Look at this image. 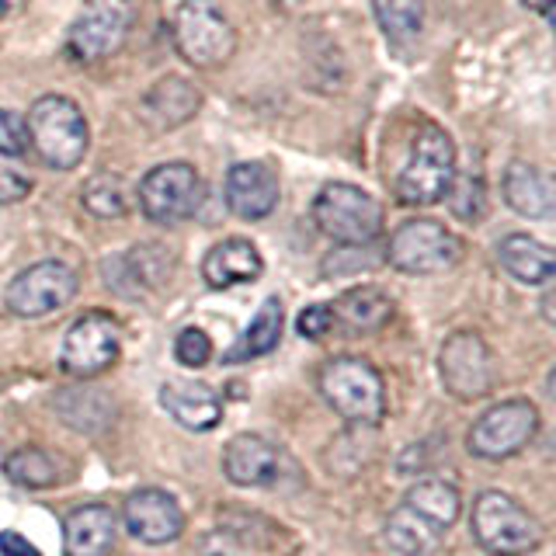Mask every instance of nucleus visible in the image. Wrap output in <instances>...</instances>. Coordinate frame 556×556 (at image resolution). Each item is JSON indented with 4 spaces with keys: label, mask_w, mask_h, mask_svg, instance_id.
Here are the masks:
<instances>
[{
    "label": "nucleus",
    "mask_w": 556,
    "mask_h": 556,
    "mask_svg": "<svg viewBox=\"0 0 556 556\" xmlns=\"http://www.w3.org/2000/svg\"><path fill=\"white\" fill-rule=\"evenodd\" d=\"M387 543L404 556H428L442 546V532L421 515H414L407 504H400L387 518Z\"/></svg>",
    "instance_id": "nucleus-26"
},
{
    "label": "nucleus",
    "mask_w": 556,
    "mask_h": 556,
    "mask_svg": "<svg viewBox=\"0 0 556 556\" xmlns=\"http://www.w3.org/2000/svg\"><path fill=\"white\" fill-rule=\"evenodd\" d=\"M174 49L199 70H216L237 52V28L216 0H181L170 22Z\"/></svg>",
    "instance_id": "nucleus-5"
},
{
    "label": "nucleus",
    "mask_w": 556,
    "mask_h": 556,
    "mask_svg": "<svg viewBox=\"0 0 556 556\" xmlns=\"http://www.w3.org/2000/svg\"><path fill=\"white\" fill-rule=\"evenodd\" d=\"M497 261L521 286H549L556 275V251L529 233H511L497 243Z\"/></svg>",
    "instance_id": "nucleus-21"
},
{
    "label": "nucleus",
    "mask_w": 556,
    "mask_h": 556,
    "mask_svg": "<svg viewBox=\"0 0 556 556\" xmlns=\"http://www.w3.org/2000/svg\"><path fill=\"white\" fill-rule=\"evenodd\" d=\"M118 539V518L104 504H80L63 518L66 556H109Z\"/></svg>",
    "instance_id": "nucleus-18"
},
{
    "label": "nucleus",
    "mask_w": 556,
    "mask_h": 556,
    "mask_svg": "<svg viewBox=\"0 0 556 556\" xmlns=\"http://www.w3.org/2000/svg\"><path fill=\"white\" fill-rule=\"evenodd\" d=\"M161 404L188 431H213L223 421V396L199 379H167Z\"/></svg>",
    "instance_id": "nucleus-17"
},
{
    "label": "nucleus",
    "mask_w": 556,
    "mask_h": 556,
    "mask_svg": "<svg viewBox=\"0 0 556 556\" xmlns=\"http://www.w3.org/2000/svg\"><path fill=\"white\" fill-rule=\"evenodd\" d=\"M501 191H504V202H508L518 216H526V219H549L553 216L556 188H553L549 174L539 170L535 164H526V161L508 164Z\"/></svg>",
    "instance_id": "nucleus-20"
},
{
    "label": "nucleus",
    "mask_w": 556,
    "mask_h": 556,
    "mask_svg": "<svg viewBox=\"0 0 556 556\" xmlns=\"http://www.w3.org/2000/svg\"><path fill=\"white\" fill-rule=\"evenodd\" d=\"M452 216L463 219V223H480L486 213V188L480 174H456L445 191Z\"/></svg>",
    "instance_id": "nucleus-30"
},
{
    "label": "nucleus",
    "mask_w": 556,
    "mask_h": 556,
    "mask_svg": "<svg viewBox=\"0 0 556 556\" xmlns=\"http://www.w3.org/2000/svg\"><path fill=\"white\" fill-rule=\"evenodd\" d=\"M473 539L491 556H529L543 546V526L539 518L504 491H483L469 511Z\"/></svg>",
    "instance_id": "nucleus-3"
},
{
    "label": "nucleus",
    "mask_w": 556,
    "mask_h": 556,
    "mask_svg": "<svg viewBox=\"0 0 556 556\" xmlns=\"http://www.w3.org/2000/svg\"><path fill=\"white\" fill-rule=\"evenodd\" d=\"M334 309H330V303H313L300 313V320H295V330L306 338V341H320L330 334V327H334Z\"/></svg>",
    "instance_id": "nucleus-33"
},
{
    "label": "nucleus",
    "mask_w": 556,
    "mask_h": 556,
    "mask_svg": "<svg viewBox=\"0 0 556 556\" xmlns=\"http://www.w3.org/2000/svg\"><path fill=\"white\" fill-rule=\"evenodd\" d=\"M261 271H265V257H261V251L243 237L223 240L202 257V278H205V286H213V289H233V286L257 282Z\"/></svg>",
    "instance_id": "nucleus-19"
},
{
    "label": "nucleus",
    "mask_w": 556,
    "mask_h": 556,
    "mask_svg": "<svg viewBox=\"0 0 556 556\" xmlns=\"http://www.w3.org/2000/svg\"><path fill=\"white\" fill-rule=\"evenodd\" d=\"M387 261L404 275H442L463 261V240L439 219H407L393 230Z\"/></svg>",
    "instance_id": "nucleus-7"
},
{
    "label": "nucleus",
    "mask_w": 556,
    "mask_h": 556,
    "mask_svg": "<svg viewBox=\"0 0 556 556\" xmlns=\"http://www.w3.org/2000/svg\"><path fill=\"white\" fill-rule=\"evenodd\" d=\"M456 178V143L439 122H421L410 156L396 178L400 205H434L445 199V191Z\"/></svg>",
    "instance_id": "nucleus-2"
},
{
    "label": "nucleus",
    "mask_w": 556,
    "mask_h": 556,
    "mask_svg": "<svg viewBox=\"0 0 556 556\" xmlns=\"http://www.w3.org/2000/svg\"><path fill=\"white\" fill-rule=\"evenodd\" d=\"M282 327H286V313H282V303L268 295L265 303L257 306L251 327L243 330L240 344L233 348L226 362H248V358H261V355H271L278 341H282Z\"/></svg>",
    "instance_id": "nucleus-25"
},
{
    "label": "nucleus",
    "mask_w": 556,
    "mask_h": 556,
    "mask_svg": "<svg viewBox=\"0 0 556 556\" xmlns=\"http://www.w3.org/2000/svg\"><path fill=\"white\" fill-rule=\"evenodd\" d=\"M539 431V410L532 400H501V404L486 407L473 428L466 434L469 456L501 463L511 459L526 448Z\"/></svg>",
    "instance_id": "nucleus-8"
},
{
    "label": "nucleus",
    "mask_w": 556,
    "mask_h": 556,
    "mask_svg": "<svg viewBox=\"0 0 556 556\" xmlns=\"http://www.w3.org/2000/svg\"><path fill=\"white\" fill-rule=\"evenodd\" d=\"M404 504L414 515H421L425 521H431V526L439 529V532L456 526L459 511H463L459 491L452 483H445V480H417L407 491Z\"/></svg>",
    "instance_id": "nucleus-24"
},
{
    "label": "nucleus",
    "mask_w": 556,
    "mask_h": 556,
    "mask_svg": "<svg viewBox=\"0 0 556 556\" xmlns=\"http://www.w3.org/2000/svg\"><path fill=\"white\" fill-rule=\"evenodd\" d=\"M28 150V126L25 115L0 109V156H22Z\"/></svg>",
    "instance_id": "nucleus-32"
},
{
    "label": "nucleus",
    "mask_w": 556,
    "mask_h": 556,
    "mask_svg": "<svg viewBox=\"0 0 556 556\" xmlns=\"http://www.w3.org/2000/svg\"><path fill=\"white\" fill-rule=\"evenodd\" d=\"M199 202H202V178H199V170L185 161L153 167L147 178L139 181V208H143V216L156 226L185 223L188 216H195Z\"/></svg>",
    "instance_id": "nucleus-12"
},
{
    "label": "nucleus",
    "mask_w": 556,
    "mask_h": 556,
    "mask_svg": "<svg viewBox=\"0 0 556 556\" xmlns=\"http://www.w3.org/2000/svg\"><path fill=\"white\" fill-rule=\"evenodd\" d=\"M526 8H532V11H539V14H549L553 11V0H521Z\"/></svg>",
    "instance_id": "nucleus-37"
},
{
    "label": "nucleus",
    "mask_w": 556,
    "mask_h": 556,
    "mask_svg": "<svg viewBox=\"0 0 556 556\" xmlns=\"http://www.w3.org/2000/svg\"><path fill=\"white\" fill-rule=\"evenodd\" d=\"M309 213L317 230L344 248H369L382 233V205L365 188L348 181L324 185Z\"/></svg>",
    "instance_id": "nucleus-4"
},
{
    "label": "nucleus",
    "mask_w": 556,
    "mask_h": 556,
    "mask_svg": "<svg viewBox=\"0 0 556 556\" xmlns=\"http://www.w3.org/2000/svg\"><path fill=\"white\" fill-rule=\"evenodd\" d=\"M139 17V0H87L70 25L66 52L80 63H98L126 46Z\"/></svg>",
    "instance_id": "nucleus-9"
},
{
    "label": "nucleus",
    "mask_w": 556,
    "mask_h": 556,
    "mask_svg": "<svg viewBox=\"0 0 556 556\" xmlns=\"http://www.w3.org/2000/svg\"><path fill=\"white\" fill-rule=\"evenodd\" d=\"M317 387L327 404L352 425H376L382 410H387L382 376L376 365L365 358H355V355L330 358L320 369Z\"/></svg>",
    "instance_id": "nucleus-6"
},
{
    "label": "nucleus",
    "mask_w": 556,
    "mask_h": 556,
    "mask_svg": "<svg viewBox=\"0 0 556 556\" xmlns=\"http://www.w3.org/2000/svg\"><path fill=\"white\" fill-rule=\"evenodd\" d=\"M80 202L98 219H118L129 213V188L118 174H94L80 188Z\"/></svg>",
    "instance_id": "nucleus-28"
},
{
    "label": "nucleus",
    "mask_w": 556,
    "mask_h": 556,
    "mask_svg": "<svg viewBox=\"0 0 556 556\" xmlns=\"http://www.w3.org/2000/svg\"><path fill=\"white\" fill-rule=\"evenodd\" d=\"M372 11L390 42H410L425 22V0H372Z\"/></svg>",
    "instance_id": "nucleus-29"
},
{
    "label": "nucleus",
    "mask_w": 556,
    "mask_h": 556,
    "mask_svg": "<svg viewBox=\"0 0 556 556\" xmlns=\"http://www.w3.org/2000/svg\"><path fill=\"white\" fill-rule=\"evenodd\" d=\"M223 195H226V208L240 219H265L275 213L278 205V174L261 164V161H243L233 164L226 170V185H223Z\"/></svg>",
    "instance_id": "nucleus-16"
},
{
    "label": "nucleus",
    "mask_w": 556,
    "mask_h": 556,
    "mask_svg": "<svg viewBox=\"0 0 556 556\" xmlns=\"http://www.w3.org/2000/svg\"><path fill=\"white\" fill-rule=\"evenodd\" d=\"M118 352H122L118 320L104 309H91L66 330L63 352H60V369L66 376L91 379V376L109 372L118 362Z\"/></svg>",
    "instance_id": "nucleus-11"
},
{
    "label": "nucleus",
    "mask_w": 556,
    "mask_h": 556,
    "mask_svg": "<svg viewBox=\"0 0 556 556\" xmlns=\"http://www.w3.org/2000/svg\"><path fill=\"white\" fill-rule=\"evenodd\" d=\"M77 289H80V278L70 265H63V261H39V265H28L25 271H17L11 278L4 303L14 317L42 320L49 313L74 303Z\"/></svg>",
    "instance_id": "nucleus-10"
},
{
    "label": "nucleus",
    "mask_w": 556,
    "mask_h": 556,
    "mask_svg": "<svg viewBox=\"0 0 556 556\" xmlns=\"http://www.w3.org/2000/svg\"><path fill=\"white\" fill-rule=\"evenodd\" d=\"M334 320H341L348 330H355V334H372V330L387 327L390 317H393V300L379 286H355L341 292L334 303Z\"/></svg>",
    "instance_id": "nucleus-23"
},
{
    "label": "nucleus",
    "mask_w": 556,
    "mask_h": 556,
    "mask_svg": "<svg viewBox=\"0 0 556 556\" xmlns=\"http://www.w3.org/2000/svg\"><path fill=\"white\" fill-rule=\"evenodd\" d=\"M28 143L52 170H74L91 147V129L77 101L63 94H42L28 109Z\"/></svg>",
    "instance_id": "nucleus-1"
},
{
    "label": "nucleus",
    "mask_w": 556,
    "mask_h": 556,
    "mask_svg": "<svg viewBox=\"0 0 556 556\" xmlns=\"http://www.w3.org/2000/svg\"><path fill=\"white\" fill-rule=\"evenodd\" d=\"M0 556H42V553L35 543H28L25 535H17L14 529H4L0 532Z\"/></svg>",
    "instance_id": "nucleus-35"
},
{
    "label": "nucleus",
    "mask_w": 556,
    "mask_h": 556,
    "mask_svg": "<svg viewBox=\"0 0 556 556\" xmlns=\"http://www.w3.org/2000/svg\"><path fill=\"white\" fill-rule=\"evenodd\" d=\"M25 4H28V0H0V22H4V17H14Z\"/></svg>",
    "instance_id": "nucleus-36"
},
{
    "label": "nucleus",
    "mask_w": 556,
    "mask_h": 556,
    "mask_svg": "<svg viewBox=\"0 0 556 556\" xmlns=\"http://www.w3.org/2000/svg\"><path fill=\"white\" fill-rule=\"evenodd\" d=\"M174 358H178L185 369H202V365L213 358V341H208L205 330L185 327L178 341H174Z\"/></svg>",
    "instance_id": "nucleus-31"
},
{
    "label": "nucleus",
    "mask_w": 556,
    "mask_h": 556,
    "mask_svg": "<svg viewBox=\"0 0 556 556\" xmlns=\"http://www.w3.org/2000/svg\"><path fill=\"white\" fill-rule=\"evenodd\" d=\"M286 452L265 434H233L223 448V473L237 486H275L282 480Z\"/></svg>",
    "instance_id": "nucleus-15"
},
{
    "label": "nucleus",
    "mask_w": 556,
    "mask_h": 556,
    "mask_svg": "<svg viewBox=\"0 0 556 556\" xmlns=\"http://www.w3.org/2000/svg\"><path fill=\"white\" fill-rule=\"evenodd\" d=\"M126 518L129 535H136L147 546H167L185 532V511L174 494L161 491V486H139L126 497Z\"/></svg>",
    "instance_id": "nucleus-14"
},
{
    "label": "nucleus",
    "mask_w": 556,
    "mask_h": 556,
    "mask_svg": "<svg viewBox=\"0 0 556 556\" xmlns=\"http://www.w3.org/2000/svg\"><path fill=\"white\" fill-rule=\"evenodd\" d=\"M28 191H31V178H25L22 170L0 164V205L22 202V199H28Z\"/></svg>",
    "instance_id": "nucleus-34"
},
{
    "label": "nucleus",
    "mask_w": 556,
    "mask_h": 556,
    "mask_svg": "<svg viewBox=\"0 0 556 556\" xmlns=\"http://www.w3.org/2000/svg\"><path fill=\"white\" fill-rule=\"evenodd\" d=\"M4 477L17 486H28V491H42V486L60 483V463L49 456L39 445H25L14 448L4 459Z\"/></svg>",
    "instance_id": "nucleus-27"
},
{
    "label": "nucleus",
    "mask_w": 556,
    "mask_h": 556,
    "mask_svg": "<svg viewBox=\"0 0 556 556\" xmlns=\"http://www.w3.org/2000/svg\"><path fill=\"white\" fill-rule=\"evenodd\" d=\"M202 104L199 87L185 77H164L143 94V118L153 129H178L188 118H195Z\"/></svg>",
    "instance_id": "nucleus-22"
},
{
    "label": "nucleus",
    "mask_w": 556,
    "mask_h": 556,
    "mask_svg": "<svg viewBox=\"0 0 556 556\" xmlns=\"http://www.w3.org/2000/svg\"><path fill=\"white\" fill-rule=\"evenodd\" d=\"M439 372L442 387L456 400H480L494 387V355L486 341L473 330H456L448 334L439 352Z\"/></svg>",
    "instance_id": "nucleus-13"
}]
</instances>
